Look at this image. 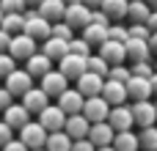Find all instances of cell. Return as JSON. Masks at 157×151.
Returning <instances> with one entry per match:
<instances>
[{
	"label": "cell",
	"mask_w": 157,
	"mask_h": 151,
	"mask_svg": "<svg viewBox=\"0 0 157 151\" xmlns=\"http://www.w3.org/2000/svg\"><path fill=\"white\" fill-rule=\"evenodd\" d=\"M39 52V41H33L28 33H17L11 36V44H8V55L14 61H28Z\"/></svg>",
	"instance_id": "obj_1"
},
{
	"label": "cell",
	"mask_w": 157,
	"mask_h": 151,
	"mask_svg": "<svg viewBox=\"0 0 157 151\" xmlns=\"http://www.w3.org/2000/svg\"><path fill=\"white\" fill-rule=\"evenodd\" d=\"M47 135H50V132H47V129H44L39 121H28V124L19 129V135H17V138H19V140H22L28 149L33 151V149H44V143H47Z\"/></svg>",
	"instance_id": "obj_2"
},
{
	"label": "cell",
	"mask_w": 157,
	"mask_h": 151,
	"mask_svg": "<svg viewBox=\"0 0 157 151\" xmlns=\"http://www.w3.org/2000/svg\"><path fill=\"white\" fill-rule=\"evenodd\" d=\"M132 121H135V127H141V129L155 127L157 124L155 102H152V99H146V102H132Z\"/></svg>",
	"instance_id": "obj_3"
},
{
	"label": "cell",
	"mask_w": 157,
	"mask_h": 151,
	"mask_svg": "<svg viewBox=\"0 0 157 151\" xmlns=\"http://www.w3.org/2000/svg\"><path fill=\"white\" fill-rule=\"evenodd\" d=\"M3 85L11 91V96H19V99H22V94L33 88V77L28 74V69H14V72L3 80Z\"/></svg>",
	"instance_id": "obj_4"
},
{
	"label": "cell",
	"mask_w": 157,
	"mask_h": 151,
	"mask_svg": "<svg viewBox=\"0 0 157 151\" xmlns=\"http://www.w3.org/2000/svg\"><path fill=\"white\" fill-rule=\"evenodd\" d=\"M39 88H41V91H44L50 99H58V96H61V94L69 88V80H66V77H63L58 69H50V72L41 77V85H39Z\"/></svg>",
	"instance_id": "obj_5"
},
{
	"label": "cell",
	"mask_w": 157,
	"mask_h": 151,
	"mask_svg": "<svg viewBox=\"0 0 157 151\" xmlns=\"http://www.w3.org/2000/svg\"><path fill=\"white\" fill-rule=\"evenodd\" d=\"M83 116H86L91 124L108 121V116H110V105H108L102 96H88V99L83 102Z\"/></svg>",
	"instance_id": "obj_6"
},
{
	"label": "cell",
	"mask_w": 157,
	"mask_h": 151,
	"mask_svg": "<svg viewBox=\"0 0 157 151\" xmlns=\"http://www.w3.org/2000/svg\"><path fill=\"white\" fill-rule=\"evenodd\" d=\"M97 55H102L110 66H116V63H124V61H127V47H124V41L105 39V41L97 47Z\"/></svg>",
	"instance_id": "obj_7"
},
{
	"label": "cell",
	"mask_w": 157,
	"mask_h": 151,
	"mask_svg": "<svg viewBox=\"0 0 157 151\" xmlns=\"http://www.w3.org/2000/svg\"><path fill=\"white\" fill-rule=\"evenodd\" d=\"M39 124H41L47 132H58V129H63V124H66V113H63L58 105H47V107L39 113Z\"/></svg>",
	"instance_id": "obj_8"
},
{
	"label": "cell",
	"mask_w": 157,
	"mask_h": 151,
	"mask_svg": "<svg viewBox=\"0 0 157 151\" xmlns=\"http://www.w3.org/2000/svg\"><path fill=\"white\" fill-rule=\"evenodd\" d=\"M58 72H61L66 80H75V83H77V77L86 74V58L69 52V55H63V58L58 61Z\"/></svg>",
	"instance_id": "obj_9"
},
{
	"label": "cell",
	"mask_w": 157,
	"mask_h": 151,
	"mask_svg": "<svg viewBox=\"0 0 157 151\" xmlns=\"http://www.w3.org/2000/svg\"><path fill=\"white\" fill-rule=\"evenodd\" d=\"M155 96V91H152V83L146 80V77H130L127 80V99H132V102H146V99H152Z\"/></svg>",
	"instance_id": "obj_10"
},
{
	"label": "cell",
	"mask_w": 157,
	"mask_h": 151,
	"mask_svg": "<svg viewBox=\"0 0 157 151\" xmlns=\"http://www.w3.org/2000/svg\"><path fill=\"white\" fill-rule=\"evenodd\" d=\"M63 22L72 25V28H88L91 25V8L83 6V3H75V6H66V14H63Z\"/></svg>",
	"instance_id": "obj_11"
},
{
	"label": "cell",
	"mask_w": 157,
	"mask_h": 151,
	"mask_svg": "<svg viewBox=\"0 0 157 151\" xmlns=\"http://www.w3.org/2000/svg\"><path fill=\"white\" fill-rule=\"evenodd\" d=\"M47 105H50V96H47L41 88H36V85H33L30 91H25V94H22V107H25L30 116H39Z\"/></svg>",
	"instance_id": "obj_12"
},
{
	"label": "cell",
	"mask_w": 157,
	"mask_h": 151,
	"mask_svg": "<svg viewBox=\"0 0 157 151\" xmlns=\"http://www.w3.org/2000/svg\"><path fill=\"white\" fill-rule=\"evenodd\" d=\"M108 124H110L116 132L132 129V127H135V121H132V107H127V105H116V107H110Z\"/></svg>",
	"instance_id": "obj_13"
},
{
	"label": "cell",
	"mask_w": 157,
	"mask_h": 151,
	"mask_svg": "<svg viewBox=\"0 0 157 151\" xmlns=\"http://www.w3.org/2000/svg\"><path fill=\"white\" fill-rule=\"evenodd\" d=\"M88 129H91V121L83 116V113H75V116H66V124H63V132L72 138V140H83L88 138Z\"/></svg>",
	"instance_id": "obj_14"
},
{
	"label": "cell",
	"mask_w": 157,
	"mask_h": 151,
	"mask_svg": "<svg viewBox=\"0 0 157 151\" xmlns=\"http://www.w3.org/2000/svg\"><path fill=\"white\" fill-rule=\"evenodd\" d=\"M83 102L86 96L77 91V88H66L61 96H58V107L66 113V116H75V113H83Z\"/></svg>",
	"instance_id": "obj_15"
},
{
	"label": "cell",
	"mask_w": 157,
	"mask_h": 151,
	"mask_svg": "<svg viewBox=\"0 0 157 151\" xmlns=\"http://www.w3.org/2000/svg\"><path fill=\"white\" fill-rule=\"evenodd\" d=\"M113 138H116V129H113L108 121L91 124V129H88V140H91L97 149H102V146H113Z\"/></svg>",
	"instance_id": "obj_16"
},
{
	"label": "cell",
	"mask_w": 157,
	"mask_h": 151,
	"mask_svg": "<svg viewBox=\"0 0 157 151\" xmlns=\"http://www.w3.org/2000/svg\"><path fill=\"white\" fill-rule=\"evenodd\" d=\"M22 33H28L33 41H44V39H50V33H52V22L39 14V17H33V19L25 22V30H22Z\"/></svg>",
	"instance_id": "obj_17"
},
{
	"label": "cell",
	"mask_w": 157,
	"mask_h": 151,
	"mask_svg": "<svg viewBox=\"0 0 157 151\" xmlns=\"http://www.w3.org/2000/svg\"><path fill=\"white\" fill-rule=\"evenodd\" d=\"M102 85H105V77H99V74L86 72V74L77 77V91H80L86 99H88V96H102Z\"/></svg>",
	"instance_id": "obj_18"
},
{
	"label": "cell",
	"mask_w": 157,
	"mask_h": 151,
	"mask_svg": "<svg viewBox=\"0 0 157 151\" xmlns=\"http://www.w3.org/2000/svg\"><path fill=\"white\" fill-rule=\"evenodd\" d=\"M102 99L116 107V105H124L127 102V83H116V80H105L102 85Z\"/></svg>",
	"instance_id": "obj_19"
},
{
	"label": "cell",
	"mask_w": 157,
	"mask_h": 151,
	"mask_svg": "<svg viewBox=\"0 0 157 151\" xmlns=\"http://www.w3.org/2000/svg\"><path fill=\"white\" fill-rule=\"evenodd\" d=\"M124 47H127V58L132 63H141V61H149L152 58V47H149L146 39H127Z\"/></svg>",
	"instance_id": "obj_20"
},
{
	"label": "cell",
	"mask_w": 157,
	"mask_h": 151,
	"mask_svg": "<svg viewBox=\"0 0 157 151\" xmlns=\"http://www.w3.org/2000/svg\"><path fill=\"white\" fill-rule=\"evenodd\" d=\"M3 121H6L14 132H19V129L30 121V113H28V110L22 107V102H19V105H11L8 110H3Z\"/></svg>",
	"instance_id": "obj_21"
},
{
	"label": "cell",
	"mask_w": 157,
	"mask_h": 151,
	"mask_svg": "<svg viewBox=\"0 0 157 151\" xmlns=\"http://www.w3.org/2000/svg\"><path fill=\"white\" fill-rule=\"evenodd\" d=\"M39 52H44L50 61H61L63 55H69V41L50 36V39H44V41H41V50H39Z\"/></svg>",
	"instance_id": "obj_22"
},
{
	"label": "cell",
	"mask_w": 157,
	"mask_h": 151,
	"mask_svg": "<svg viewBox=\"0 0 157 151\" xmlns=\"http://www.w3.org/2000/svg\"><path fill=\"white\" fill-rule=\"evenodd\" d=\"M25 69H28V74H30L33 80H36V77L41 80V77L52 69V61H50L44 52H36L33 58H28V61H25Z\"/></svg>",
	"instance_id": "obj_23"
},
{
	"label": "cell",
	"mask_w": 157,
	"mask_h": 151,
	"mask_svg": "<svg viewBox=\"0 0 157 151\" xmlns=\"http://www.w3.org/2000/svg\"><path fill=\"white\" fill-rule=\"evenodd\" d=\"M149 14H152V8H149L144 0H132L130 8H127V19H130V25H146V22H149Z\"/></svg>",
	"instance_id": "obj_24"
},
{
	"label": "cell",
	"mask_w": 157,
	"mask_h": 151,
	"mask_svg": "<svg viewBox=\"0 0 157 151\" xmlns=\"http://www.w3.org/2000/svg\"><path fill=\"white\" fill-rule=\"evenodd\" d=\"M113 149L116 151H138L141 143H138V135L132 129H124V132H116L113 138Z\"/></svg>",
	"instance_id": "obj_25"
},
{
	"label": "cell",
	"mask_w": 157,
	"mask_h": 151,
	"mask_svg": "<svg viewBox=\"0 0 157 151\" xmlns=\"http://www.w3.org/2000/svg\"><path fill=\"white\" fill-rule=\"evenodd\" d=\"M39 14H41L44 19H50V22H61L63 14H66V6H63L61 0H44V3L39 6Z\"/></svg>",
	"instance_id": "obj_26"
},
{
	"label": "cell",
	"mask_w": 157,
	"mask_h": 151,
	"mask_svg": "<svg viewBox=\"0 0 157 151\" xmlns=\"http://www.w3.org/2000/svg\"><path fill=\"white\" fill-rule=\"evenodd\" d=\"M44 149H47V151H72V138H69L63 129H58V132H50V135H47V143H44Z\"/></svg>",
	"instance_id": "obj_27"
},
{
	"label": "cell",
	"mask_w": 157,
	"mask_h": 151,
	"mask_svg": "<svg viewBox=\"0 0 157 151\" xmlns=\"http://www.w3.org/2000/svg\"><path fill=\"white\" fill-rule=\"evenodd\" d=\"M99 8L110 17V22L113 19H124L127 17V8H130V0H102Z\"/></svg>",
	"instance_id": "obj_28"
},
{
	"label": "cell",
	"mask_w": 157,
	"mask_h": 151,
	"mask_svg": "<svg viewBox=\"0 0 157 151\" xmlns=\"http://www.w3.org/2000/svg\"><path fill=\"white\" fill-rule=\"evenodd\" d=\"M108 28H110V25H94V22H91L88 28H83V39H86L91 47H99V44L108 39Z\"/></svg>",
	"instance_id": "obj_29"
},
{
	"label": "cell",
	"mask_w": 157,
	"mask_h": 151,
	"mask_svg": "<svg viewBox=\"0 0 157 151\" xmlns=\"http://www.w3.org/2000/svg\"><path fill=\"white\" fill-rule=\"evenodd\" d=\"M86 72L99 74V77L108 80V74H110V63H108L102 55H88V58H86Z\"/></svg>",
	"instance_id": "obj_30"
},
{
	"label": "cell",
	"mask_w": 157,
	"mask_h": 151,
	"mask_svg": "<svg viewBox=\"0 0 157 151\" xmlns=\"http://www.w3.org/2000/svg\"><path fill=\"white\" fill-rule=\"evenodd\" d=\"M0 28H3L6 33H11V36L22 33V30H25V14H6Z\"/></svg>",
	"instance_id": "obj_31"
},
{
	"label": "cell",
	"mask_w": 157,
	"mask_h": 151,
	"mask_svg": "<svg viewBox=\"0 0 157 151\" xmlns=\"http://www.w3.org/2000/svg\"><path fill=\"white\" fill-rule=\"evenodd\" d=\"M138 143L141 151H157V127H146L138 132Z\"/></svg>",
	"instance_id": "obj_32"
},
{
	"label": "cell",
	"mask_w": 157,
	"mask_h": 151,
	"mask_svg": "<svg viewBox=\"0 0 157 151\" xmlns=\"http://www.w3.org/2000/svg\"><path fill=\"white\" fill-rule=\"evenodd\" d=\"M50 36L63 39V41H72V39H75V28H72V25H66V22L61 19V22H52V33H50Z\"/></svg>",
	"instance_id": "obj_33"
},
{
	"label": "cell",
	"mask_w": 157,
	"mask_h": 151,
	"mask_svg": "<svg viewBox=\"0 0 157 151\" xmlns=\"http://www.w3.org/2000/svg\"><path fill=\"white\" fill-rule=\"evenodd\" d=\"M130 77H132V69H130V66H124V63H116V66H110V74H108V80L127 83Z\"/></svg>",
	"instance_id": "obj_34"
},
{
	"label": "cell",
	"mask_w": 157,
	"mask_h": 151,
	"mask_svg": "<svg viewBox=\"0 0 157 151\" xmlns=\"http://www.w3.org/2000/svg\"><path fill=\"white\" fill-rule=\"evenodd\" d=\"M69 52H72V55H80V58H88V55H91V44H88L86 39H72V41H69Z\"/></svg>",
	"instance_id": "obj_35"
},
{
	"label": "cell",
	"mask_w": 157,
	"mask_h": 151,
	"mask_svg": "<svg viewBox=\"0 0 157 151\" xmlns=\"http://www.w3.org/2000/svg\"><path fill=\"white\" fill-rule=\"evenodd\" d=\"M0 8H3V14H25L28 3L25 0H0Z\"/></svg>",
	"instance_id": "obj_36"
},
{
	"label": "cell",
	"mask_w": 157,
	"mask_h": 151,
	"mask_svg": "<svg viewBox=\"0 0 157 151\" xmlns=\"http://www.w3.org/2000/svg\"><path fill=\"white\" fill-rule=\"evenodd\" d=\"M130 69H132V74H135V77H146V80H152V77H155V66H152L149 61H141V63H132Z\"/></svg>",
	"instance_id": "obj_37"
},
{
	"label": "cell",
	"mask_w": 157,
	"mask_h": 151,
	"mask_svg": "<svg viewBox=\"0 0 157 151\" xmlns=\"http://www.w3.org/2000/svg\"><path fill=\"white\" fill-rule=\"evenodd\" d=\"M14 69H17V61H14L8 52H0V80H6Z\"/></svg>",
	"instance_id": "obj_38"
},
{
	"label": "cell",
	"mask_w": 157,
	"mask_h": 151,
	"mask_svg": "<svg viewBox=\"0 0 157 151\" xmlns=\"http://www.w3.org/2000/svg\"><path fill=\"white\" fill-rule=\"evenodd\" d=\"M108 39H113V41H127V39H130L127 25H110V28H108Z\"/></svg>",
	"instance_id": "obj_39"
},
{
	"label": "cell",
	"mask_w": 157,
	"mask_h": 151,
	"mask_svg": "<svg viewBox=\"0 0 157 151\" xmlns=\"http://www.w3.org/2000/svg\"><path fill=\"white\" fill-rule=\"evenodd\" d=\"M127 30H130V39H146L149 41V36H152L149 25H127Z\"/></svg>",
	"instance_id": "obj_40"
},
{
	"label": "cell",
	"mask_w": 157,
	"mask_h": 151,
	"mask_svg": "<svg viewBox=\"0 0 157 151\" xmlns=\"http://www.w3.org/2000/svg\"><path fill=\"white\" fill-rule=\"evenodd\" d=\"M14 138H17V135H14V129H11L6 121H0V149H3L6 143H11Z\"/></svg>",
	"instance_id": "obj_41"
},
{
	"label": "cell",
	"mask_w": 157,
	"mask_h": 151,
	"mask_svg": "<svg viewBox=\"0 0 157 151\" xmlns=\"http://www.w3.org/2000/svg\"><path fill=\"white\" fill-rule=\"evenodd\" d=\"M11 105H14V96H11V91H8L6 85H0V113H3V110H8Z\"/></svg>",
	"instance_id": "obj_42"
},
{
	"label": "cell",
	"mask_w": 157,
	"mask_h": 151,
	"mask_svg": "<svg viewBox=\"0 0 157 151\" xmlns=\"http://www.w3.org/2000/svg\"><path fill=\"white\" fill-rule=\"evenodd\" d=\"M72 151H97V146L88 138H83V140H72Z\"/></svg>",
	"instance_id": "obj_43"
},
{
	"label": "cell",
	"mask_w": 157,
	"mask_h": 151,
	"mask_svg": "<svg viewBox=\"0 0 157 151\" xmlns=\"http://www.w3.org/2000/svg\"><path fill=\"white\" fill-rule=\"evenodd\" d=\"M0 151H30V149H28V146H25V143H22L19 138H14L11 143H6V146H3Z\"/></svg>",
	"instance_id": "obj_44"
},
{
	"label": "cell",
	"mask_w": 157,
	"mask_h": 151,
	"mask_svg": "<svg viewBox=\"0 0 157 151\" xmlns=\"http://www.w3.org/2000/svg\"><path fill=\"white\" fill-rule=\"evenodd\" d=\"M8 44H11V33H6L0 28V52H8Z\"/></svg>",
	"instance_id": "obj_45"
},
{
	"label": "cell",
	"mask_w": 157,
	"mask_h": 151,
	"mask_svg": "<svg viewBox=\"0 0 157 151\" xmlns=\"http://www.w3.org/2000/svg\"><path fill=\"white\" fill-rule=\"evenodd\" d=\"M146 25H149V30H152V33L157 30V11H152V14H149V22H146Z\"/></svg>",
	"instance_id": "obj_46"
},
{
	"label": "cell",
	"mask_w": 157,
	"mask_h": 151,
	"mask_svg": "<svg viewBox=\"0 0 157 151\" xmlns=\"http://www.w3.org/2000/svg\"><path fill=\"white\" fill-rule=\"evenodd\" d=\"M80 3H83V6H88V8H91V11H94V8H99V6H102V0H80Z\"/></svg>",
	"instance_id": "obj_47"
},
{
	"label": "cell",
	"mask_w": 157,
	"mask_h": 151,
	"mask_svg": "<svg viewBox=\"0 0 157 151\" xmlns=\"http://www.w3.org/2000/svg\"><path fill=\"white\" fill-rule=\"evenodd\" d=\"M149 47H152V55H157V30L149 36Z\"/></svg>",
	"instance_id": "obj_48"
},
{
	"label": "cell",
	"mask_w": 157,
	"mask_h": 151,
	"mask_svg": "<svg viewBox=\"0 0 157 151\" xmlns=\"http://www.w3.org/2000/svg\"><path fill=\"white\" fill-rule=\"evenodd\" d=\"M149 83H152V91H155V96H157V72H155V77H152Z\"/></svg>",
	"instance_id": "obj_49"
},
{
	"label": "cell",
	"mask_w": 157,
	"mask_h": 151,
	"mask_svg": "<svg viewBox=\"0 0 157 151\" xmlns=\"http://www.w3.org/2000/svg\"><path fill=\"white\" fill-rule=\"evenodd\" d=\"M25 3H28V6H33V8H39V6H41L44 0H25Z\"/></svg>",
	"instance_id": "obj_50"
},
{
	"label": "cell",
	"mask_w": 157,
	"mask_h": 151,
	"mask_svg": "<svg viewBox=\"0 0 157 151\" xmlns=\"http://www.w3.org/2000/svg\"><path fill=\"white\" fill-rule=\"evenodd\" d=\"M144 3H146V6H149L152 11H157V0H144Z\"/></svg>",
	"instance_id": "obj_51"
},
{
	"label": "cell",
	"mask_w": 157,
	"mask_h": 151,
	"mask_svg": "<svg viewBox=\"0 0 157 151\" xmlns=\"http://www.w3.org/2000/svg\"><path fill=\"white\" fill-rule=\"evenodd\" d=\"M63 6H75V3H80V0H61Z\"/></svg>",
	"instance_id": "obj_52"
},
{
	"label": "cell",
	"mask_w": 157,
	"mask_h": 151,
	"mask_svg": "<svg viewBox=\"0 0 157 151\" xmlns=\"http://www.w3.org/2000/svg\"><path fill=\"white\" fill-rule=\"evenodd\" d=\"M97 151H116L113 146H102V149H97Z\"/></svg>",
	"instance_id": "obj_53"
},
{
	"label": "cell",
	"mask_w": 157,
	"mask_h": 151,
	"mask_svg": "<svg viewBox=\"0 0 157 151\" xmlns=\"http://www.w3.org/2000/svg\"><path fill=\"white\" fill-rule=\"evenodd\" d=\"M3 17H6V14H3V8H0V25H3Z\"/></svg>",
	"instance_id": "obj_54"
},
{
	"label": "cell",
	"mask_w": 157,
	"mask_h": 151,
	"mask_svg": "<svg viewBox=\"0 0 157 151\" xmlns=\"http://www.w3.org/2000/svg\"><path fill=\"white\" fill-rule=\"evenodd\" d=\"M33 151H47V149H33Z\"/></svg>",
	"instance_id": "obj_55"
},
{
	"label": "cell",
	"mask_w": 157,
	"mask_h": 151,
	"mask_svg": "<svg viewBox=\"0 0 157 151\" xmlns=\"http://www.w3.org/2000/svg\"><path fill=\"white\" fill-rule=\"evenodd\" d=\"M155 72H157V66H155Z\"/></svg>",
	"instance_id": "obj_56"
},
{
	"label": "cell",
	"mask_w": 157,
	"mask_h": 151,
	"mask_svg": "<svg viewBox=\"0 0 157 151\" xmlns=\"http://www.w3.org/2000/svg\"><path fill=\"white\" fill-rule=\"evenodd\" d=\"M155 107H157V102H155Z\"/></svg>",
	"instance_id": "obj_57"
},
{
	"label": "cell",
	"mask_w": 157,
	"mask_h": 151,
	"mask_svg": "<svg viewBox=\"0 0 157 151\" xmlns=\"http://www.w3.org/2000/svg\"><path fill=\"white\" fill-rule=\"evenodd\" d=\"M130 3H132V0H130Z\"/></svg>",
	"instance_id": "obj_58"
}]
</instances>
